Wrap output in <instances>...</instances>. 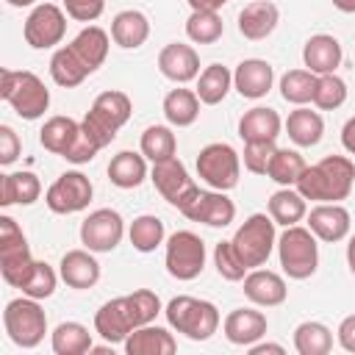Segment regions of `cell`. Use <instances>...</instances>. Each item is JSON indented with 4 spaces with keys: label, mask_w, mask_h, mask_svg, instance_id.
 Returning <instances> with one entry per match:
<instances>
[{
    "label": "cell",
    "mask_w": 355,
    "mask_h": 355,
    "mask_svg": "<svg viewBox=\"0 0 355 355\" xmlns=\"http://www.w3.org/2000/svg\"><path fill=\"white\" fill-rule=\"evenodd\" d=\"M275 83V69L263 58H244L233 72V89L247 100H261Z\"/></svg>",
    "instance_id": "19"
},
{
    "label": "cell",
    "mask_w": 355,
    "mask_h": 355,
    "mask_svg": "<svg viewBox=\"0 0 355 355\" xmlns=\"http://www.w3.org/2000/svg\"><path fill=\"white\" fill-rule=\"evenodd\" d=\"M341 144H344V150L349 155H355V116H349L344 122V128H341Z\"/></svg>",
    "instance_id": "52"
},
{
    "label": "cell",
    "mask_w": 355,
    "mask_h": 355,
    "mask_svg": "<svg viewBox=\"0 0 355 355\" xmlns=\"http://www.w3.org/2000/svg\"><path fill=\"white\" fill-rule=\"evenodd\" d=\"M150 180H153V186L158 189V194H161L169 205H175L178 211H183V208L197 197V191H200V186L189 178L183 161L175 158V155L166 158V161L153 164Z\"/></svg>",
    "instance_id": "12"
},
{
    "label": "cell",
    "mask_w": 355,
    "mask_h": 355,
    "mask_svg": "<svg viewBox=\"0 0 355 355\" xmlns=\"http://www.w3.org/2000/svg\"><path fill=\"white\" fill-rule=\"evenodd\" d=\"M31 266H33V255H31L22 227L11 216H0V275L3 280L19 288Z\"/></svg>",
    "instance_id": "10"
},
{
    "label": "cell",
    "mask_w": 355,
    "mask_h": 355,
    "mask_svg": "<svg viewBox=\"0 0 355 355\" xmlns=\"http://www.w3.org/2000/svg\"><path fill=\"white\" fill-rule=\"evenodd\" d=\"M158 69L172 83H189V80L200 78V55H197V50L191 44L169 42L158 53Z\"/></svg>",
    "instance_id": "18"
},
{
    "label": "cell",
    "mask_w": 355,
    "mask_h": 355,
    "mask_svg": "<svg viewBox=\"0 0 355 355\" xmlns=\"http://www.w3.org/2000/svg\"><path fill=\"white\" fill-rule=\"evenodd\" d=\"M8 6H14V8H28V6H33L36 0H6Z\"/></svg>",
    "instance_id": "57"
},
{
    "label": "cell",
    "mask_w": 355,
    "mask_h": 355,
    "mask_svg": "<svg viewBox=\"0 0 355 355\" xmlns=\"http://www.w3.org/2000/svg\"><path fill=\"white\" fill-rule=\"evenodd\" d=\"M277 258L291 280H305L319 266V244L311 227L288 225L277 239Z\"/></svg>",
    "instance_id": "6"
},
{
    "label": "cell",
    "mask_w": 355,
    "mask_h": 355,
    "mask_svg": "<svg viewBox=\"0 0 355 355\" xmlns=\"http://www.w3.org/2000/svg\"><path fill=\"white\" fill-rule=\"evenodd\" d=\"M347 266H349V272L355 275V236H352L349 244H347Z\"/></svg>",
    "instance_id": "55"
},
{
    "label": "cell",
    "mask_w": 355,
    "mask_h": 355,
    "mask_svg": "<svg viewBox=\"0 0 355 355\" xmlns=\"http://www.w3.org/2000/svg\"><path fill=\"white\" fill-rule=\"evenodd\" d=\"M347 103V83L330 72V75H319L316 78V89H313V105L322 111H336Z\"/></svg>",
    "instance_id": "45"
},
{
    "label": "cell",
    "mask_w": 355,
    "mask_h": 355,
    "mask_svg": "<svg viewBox=\"0 0 355 355\" xmlns=\"http://www.w3.org/2000/svg\"><path fill=\"white\" fill-rule=\"evenodd\" d=\"M92 194H94L92 180L83 172L72 169V172L58 175L50 183V189L44 191V202L53 214H78V211L89 208Z\"/></svg>",
    "instance_id": "13"
},
{
    "label": "cell",
    "mask_w": 355,
    "mask_h": 355,
    "mask_svg": "<svg viewBox=\"0 0 355 355\" xmlns=\"http://www.w3.org/2000/svg\"><path fill=\"white\" fill-rule=\"evenodd\" d=\"M19 150H22V144H19V136L14 133V128L0 125V164L11 166L19 158Z\"/></svg>",
    "instance_id": "50"
},
{
    "label": "cell",
    "mask_w": 355,
    "mask_h": 355,
    "mask_svg": "<svg viewBox=\"0 0 355 355\" xmlns=\"http://www.w3.org/2000/svg\"><path fill=\"white\" fill-rule=\"evenodd\" d=\"M50 347L55 355H83L92 352V333L86 324L80 322H61L53 336H50Z\"/></svg>",
    "instance_id": "36"
},
{
    "label": "cell",
    "mask_w": 355,
    "mask_h": 355,
    "mask_svg": "<svg viewBox=\"0 0 355 355\" xmlns=\"http://www.w3.org/2000/svg\"><path fill=\"white\" fill-rule=\"evenodd\" d=\"M100 153V144L83 130V125H80V133L75 136V141H72V147L64 153V158L69 161V164H89L94 155Z\"/></svg>",
    "instance_id": "48"
},
{
    "label": "cell",
    "mask_w": 355,
    "mask_h": 355,
    "mask_svg": "<svg viewBox=\"0 0 355 355\" xmlns=\"http://www.w3.org/2000/svg\"><path fill=\"white\" fill-rule=\"evenodd\" d=\"M280 22V11L272 0H252L239 11V33L250 42L266 39Z\"/></svg>",
    "instance_id": "22"
},
{
    "label": "cell",
    "mask_w": 355,
    "mask_h": 355,
    "mask_svg": "<svg viewBox=\"0 0 355 355\" xmlns=\"http://www.w3.org/2000/svg\"><path fill=\"white\" fill-rule=\"evenodd\" d=\"M3 327L8 333V338L22 347V349H33L44 341L47 333V313L42 311L39 300L33 297H17L6 305L3 311Z\"/></svg>",
    "instance_id": "7"
},
{
    "label": "cell",
    "mask_w": 355,
    "mask_h": 355,
    "mask_svg": "<svg viewBox=\"0 0 355 355\" xmlns=\"http://www.w3.org/2000/svg\"><path fill=\"white\" fill-rule=\"evenodd\" d=\"M308 227L322 241H341L352 227V216L341 202H319L308 211Z\"/></svg>",
    "instance_id": "17"
},
{
    "label": "cell",
    "mask_w": 355,
    "mask_h": 355,
    "mask_svg": "<svg viewBox=\"0 0 355 355\" xmlns=\"http://www.w3.org/2000/svg\"><path fill=\"white\" fill-rule=\"evenodd\" d=\"M316 78L311 69H288L283 78H280V97L286 103H294V105H305V103H313V89H316Z\"/></svg>",
    "instance_id": "42"
},
{
    "label": "cell",
    "mask_w": 355,
    "mask_h": 355,
    "mask_svg": "<svg viewBox=\"0 0 355 355\" xmlns=\"http://www.w3.org/2000/svg\"><path fill=\"white\" fill-rule=\"evenodd\" d=\"M266 316L255 308H236L225 316L222 322V330H225V338L236 347H250L255 341H261L266 336Z\"/></svg>",
    "instance_id": "20"
},
{
    "label": "cell",
    "mask_w": 355,
    "mask_h": 355,
    "mask_svg": "<svg viewBox=\"0 0 355 355\" xmlns=\"http://www.w3.org/2000/svg\"><path fill=\"white\" fill-rule=\"evenodd\" d=\"M233 247L239 252V258L244 261L247 269H258L269 261L272 250L277 247V236H275V219L266 214H252L241 222V227L233 233Z\"/></svg>",
    "instance_id": "8"
},
{
    "label": "cell",
    "mask_w": 355,
    "mask_h": 355,
    "mask_svg": "<svg viewBox=\"0 0 355 355\" xmlns=\"http://www.w3.org/2000/svg\"><path fill=\"white\" fill-rule=\"evenodd\" d=\"M139 147H141V155L147 161L158 164V161H166V158H172L178 153V139H175L169 125H150L141 133Z\"/></svg>",
    "instance_id": "39"
},
{
    "label": "cell",
    "mask_w": 355,
    "mask_h": 355,
    "mask_svg": "<svg viewBox=\"0 0 355 355\" xmlns=\"http://www.w3.org/2000/svg\"><path fill=\"white\" fill-rule=\"evenodd\" d=\"M280 128L283 119L269 105H255L244 111V116L239 119V136L244 141H275L280 136Z\"/></svg>",
    "instance_id": "26"
},
{
    "label": "cell",
    "mask_w": 355,
    "mask_h": 355,
    "mask_svg": "<svg viewBox=\"0 0 355 355\" xmlns=\"http://www.w3.org/2000/svg\"><path fill=\"white\" fill-rule=\"evenodd\" d=\"M305 158L297 153V150H288V147H277L275 150V155H272V161H269V169H266V175L275 180V183H280V186H297V180H300V175L305 172Z\"/></svg>",
    "instance_id": "41"
},
{
    "label": "cell",
    "mask_w": 355,
    "mask_h": 355,
    "mask_svg": "<svg viewBox=\"0 0 355 355\" xmlns=\"http://www.w3.org/2000/svg\"><path fill=\"white\" fill-rule=\"evenodd\" d=\"M164 313H166L169 327L183 333L191 341H208L219 330V311L208 300L180 294V297H172L166 302Z\"/></svg>",
    "instance_id": "4"
},
{
    "label": "cell",
    "mask_w": 355,
    "mask_h": 355,
    "mask_svg": "<svg viewBox=\"0 0 355 355\" xmlns=\"http://www.w3.org/2000/svg\"><path fill=\"white\" fill-rule=\"evenodd\" d=\"M69 47L89 72H97L108 58V33L100 25H89L69 42Z\"/></svg>",
    "instance_id": "29"
},
{
    "label": "cell",
    "mask_w": 355,
    "mask_h": 355,
    "mask_svg": "<svg viewBox=\"0 0 355 355\" xmlns=\"http://www.w3.org/2000/svg\"><path fill=\"white\" fill-rule=\"evenodd\" d=\"M336 336H338L341 349L355 352V313H349V316H344V319H341V324H338Z\"/></svg>",
    "instance_id": "51"
},
{
    "label": "cell",
    "mask_w": 355,
    "mask_h": 355,
    "mask_svg": "<svg viewBox=\"0 0 355 355\" xmlns=\"http://www.w3.org/2000/svg\"><path fill=\"white\" fill-rule=\"evenodd\" d=\"M197 175L205 186L216 191H230L239 186L241 155L227 141H211L197 155Z\"/></svg>",
    "instance_id": "9"
},
{
    "label": "cell",
    "mask_w": 355,
    "mask_h": 355,
    "mask_svg": "<svg viewBox=\"0 0 355 355\" xmlns=\"http://www.w3.org/2000/svg\"><path fill=\"white\" fill-rule=\"evenodd\" d=\"M294 349L300 355H327L333 349V333L322 322H302L294 330Z\"/></svg>",
    "instance_id": "38"
},
{
    "label": "cell",
    "mask_w": 355,
    "mask_h": 355,
    "mask_svg": "<svg viewBox=\"0 0 355 355\" xmlns=\"http://www.w3.org/2000/svg\"><path fill=\"white\" fill-rule=\"evenodd\" d=\"M227 0H189L191 11H219Z\"/></svg>",
    "instance_id": "54"
},
{
    "label": "cell",
    "mask_w": 355,
    "mask_h": 355,
    "mask_svg": "<svg viewBox=\"0 0 355 355\" xmlns=\"http://www.w3.org/2000/svg\"><path fill=\"white\" fill-rule=\"evenodd\" d=\"M161 313V300L155 291L150 288H139L133 294L108 300L100 305V311L94 313V333L105 341V344H125V338L141 327L155 322V316Z\"/></svg>",
    "instance_id": "1"
},
{
    "label": "cell",
    "mask_w": 355,
    "mask_h": 355,
    "mask_svg": "<svg viewBox=\"0 0 355 355\" xmlns=\"http://www.w3.org/2000/svg\"><path fill=\"white\" fill-rule=\"evenodd\" d=\"M42 194V183L33 172H6L0 175V205H33Z\"/></svg>",
    "instance_id": "27"
},
{
    "label": "cell",
    "mask_w": 355,
    "mask_h": 355,
    "mask_svg": "<svg viewBox=\"0 0 355 355\" xmlns=\"http://www.w3.org/2000/svg\"><path fill=\"white\" fill-rule=\"evenodd\" d=\"M214 263H216L219 277H225V280H230V283L244 280V275L250 272V269L244 266V261L239 258L233 241H219V244L214 247Z\"/></svg>",
    "instance_id": "46"
},
{
    "label": "cell",
    "mask_w": 355,
    "mask_h": 355,
    "mask_svg": "<svg viewBox=\"0 0 355 355\" xmlns=\"http://www.w3.org/2000/svg\"><path fill=\"white\" fill-rule=\"evenodd\" d=\"M147 36H150V19L136 8H125L111 19V39L125 50L141 47Z\"/></svg>",
    "instance_id": "28"
},
{
    "label": "cell",
    "mask_w": 355,
    "mask_h": 355,
    "mask_svg": "<svg viewBox=\"0 0 355 355\" xmlns=\"http://www.w3.org/2000/svg\"><path fill=\"white\" fill-rule=\"evenodd\" d=\"M338 11H344V14H355V0H330Z\"/></svg>",
    "instance_id": "56"
},
{
    "label": "cell",
    "mask_w": 355,
    "mask_h": 355,
    "mask_svg": "<svg viewBox=\"0 0 355 355\" xmlns=\"http://www.w3.org/2000/svg\"><path fill=\"white\" fill-rule=\"evenodd\" d=\"M58 275L69 288H92L100 280V263L92 250H69L58 263Z\"/></svg>",
    "instance_id": "23"
},
{
    "label": "cell",
    "mask_w": 355,
    "mask_h": 355,
    "mask_svg": "<svg viewBox=\"0 0 355 355\" xmlns=\"http://www.w3.org/2000/svg\"><path fill=\"white\" fill-rule=\"evenodd\" d=\"M64 8L78 22H94L103 14L105 0H64Z\"/></svg>",
    "instance_id": "49"
},
{
    "label": "cell",
    "mask_w": 355,
    "mask_h": 355,
    "mask_svg": "<svg viewBox=\"0 0 355 355\" xmlns=\"http://www.w3.org/2000/svg\"><path fill=\"white\" fill-rule=\"evenodd\" d=\"M225 33V22L216 11H191L186 19V36L194 44H214Z\"/></svg>",
    "instance_id": "43"
},
{
    "label": "cell",
    "mask_w": 355,
    "mask_h": 355,
    "mask_svg": "<svg viewBox=\"0 0 355 355\" xmlns=\"http://www.w3.org/2000/svg\"><path fill=\"white\" fill-rule=\"evenodd\" d=\"M0 97L14 108L17 116L33 122L50 108V89L31 69H3L0 72Z\"/></svg>",
    "instance_id": "3"
},
{
    "label": "cell",
    "mask_w": 355,
    "mask_h": 355,
    "mask_svg": "<svg viewBox=\"0 0 355 355\" xmlns=\"http://www.w3.org/2000/svg\"><path fill=\"white\" fill-rule=\"evenodd\" d=\"M275 150V141H244V169L252 175H266Z\"/></svg>",
    "instance_id": "47"
},
{
    "label": "cell",
    "mask_w": 355,
    "mask_h": 355,
    "mask_svg": "<svg viewBox=\"0 0 355 355\" xmlns=\"http://www.w3.org/2000/svg\"><path fill=\"white\" fill-rule=\"evenodd\" d=\"M269 216L275 219V225H297L302 216H308V205H305V197L291 189V186H283L277 189L272 197H269Z\"/></svg>",
    "instance_id": "35"
},
{
    "label": "cell",
    "mask_w": 355,
    "mask_h": 355,
    "mask_svg": "<svg viewBox=\"0 0 355 355\" xmlns=\"http://www.w3.org/2000/svg\"><path fill=\"white\" fill-rule=\"evenodd\" d=\"M147 178V158L133 150H122L108 164V180L116 189H136Z\"/></svg>",
    "instance_id": "30"
},
{
    "label": "cell",
    "mask_w": 355,
    "mask_h": 355,
    "mask_svg": "<svg viewBox=\"0 0 355 355\" xmlns=\"http://www.w3.org/2000/svg\"><path fill=\"white\" fill-rule=\"evenodd\" d=\"M78 133H80V122H75L72 116H50L39 130V141L47 153L64 158V153L72 147Z\"/></svg>",
    "instance_id": "34"
},
{
    "label": "cell",
    "mask_w": 355,
    "mask_h": 355,
    "mask_svg": "<svg viewBox=\"0 0 355 355\" xmlns=\"http://www.w3.org/2000/svg\"><path fill=\"white\" fill-rule=\"evenodd\" d=\"M233 89V72L225 64H208L197 78V97L202 105H219Z\"/></svg>",
    "instance_id": "32"
},
{
    "label": "cell",
    "mask_w": 355,
    "mask_h": 355,
    "mask_svg": "<svg viewBox=\"0 0 355 355\" xmlns=\"http://www.w3.org/2000/svg\"><path fill=\"white\" fill-rule=\"evenodd\" d=\"M164 116L172 128H189L200 116V97L191 89H172L164 97Z\"/></svg>",
    "instance_id": "33"
},
{
    "label": "cell",
    "mask_w": 355,
    "mask_h": 355,
    "mask_svg": "<svg viewBox=\"0 0 355 355\" xmlns=\"http://www.w3.org/2000/svg\"><path fill=\"white\" fill-rule=\"evenodd\" d=\"M164 236H166L164 222L158 216H153V214L136 216L130 222V227H128V239H130L133 250H139V252H153L155 247L164 244Z\"/></svg>",
    "instance_id": "40"
},
{
    "label": "cell",
    "mask_w": 355,
    "mask_h": 355,
    "mask_svg": "<svg viewBox=\"0 0 355 355\" xmlns=\"http://www.w3.org/2000/svg\"><path fill=\"white\" fill-rule=\"evenodd\" d=\"M355 186V164L347 155H324L297 180V191L313 202H341L352 194Z\"/></svg>",
    "instance_id": "2"
},
{
    "label": "cell",
    "mask_w": 355,
    "mask_h": 355,
    "mask_svg": "<svg viewBox=\"0 0 355 355\" xmlns=\"http://www.w3.org/2000/svg\"><path fill=\"white\" fill-rule=\"evenodd\" d=\"M125 236V219L114 208H97L80 222V244L92 252H111Z\"/></svg>",
    "instance_id": "14"
},
{
    "label": "cell",
    "mask_w": 355,
    "mask_h": 355,
    "mask_svg": "<svg viewBox=\"0 0 355 355\" xmlns=\"http://www.w3.org/2000/svg\"><path fill=\"white\" fill-rule=\"evenodd\" d=\"M89 75H92V72L80 64V58L72 53L69 44H67V47H58V50L53 53V58H50V78H53L58 86H64V89L80 86Z\"/></svg>",
    "instance_id": "37"
},
{
    "label": "cell",
    "mask_w": 355,
    "mask_h": 355,
    "mask_svg": "<svg viewBox=\"0 0 355 355\" xmlns=\"http://www.w3.org/2000/svg\"><path fill=\"white\" fill-rule=\"evenodd\" d=\"M250 349V355H263V352H277V355H283L286 349H283V344H269V341H255V344H250L247 347Z\"/></svg>",
    "instance_id": "53"
},
{
    "label": "cell",
    "mask_w": 355,
    "mask_h": 355,
    "mask_svg": "<svg viewBox=\"0 0 355 355\" xmlns=\"http://www.w3.org/2000/svg\"><path fill=\"white\" fill-rule=\"evenodd\" d=\"M22 33H25V42L33 50L55 47V44H61V39L67 33V17L55 3H39L28 14Z\"/></svg>",
    "instance_id": "15"
},
{
    "label": "cell",
    "mask_w": 355,
    "mask_h": 355,
    "mask_svg": "<svg viewBox=\"0 0 355 355\" xmlns=\"http://www.w3.org/2000/svg\"><path fill=\"white\" fill-rule=\"evenodd\" d=\"M130 114H133V103H130V97L125 94V92H116V89H108V92H103V94H97L94 97V103H92V108L86 111V116H83V130L100 144V150L103 147H108L111 141H114V136L119 133V128L130 119Z\"/></svg>",
    "instance_id": "5"
},
{
    "label": "cell",
    "mask_w": 355,
    "mask_h": 355,
    "mask_svg": "<svg viewBox=\"0 0 355 355\" xmlns=\"http://www.w3.org/2000/svg\"><path fill=\"white\" fill-rule=\"evenodd\" d=\"M58 277H61V275H55V272H53V266H50L47 261H33V266L28 269L25 280L19 283V288H22V294H25V297L47 300V297H53Z\"/></svg>",
    "instance_id": "44"
},
{
    "label": "cell",
    "mask_w": 355,
    "mask_h": 355,
    "mask_svg": "<svg viewBox=\"0 0 355 355\" xmlns=\"http://www.w3.org/2000/svg\"><path fill=\"white\" fill-rule=\"evenodd\" d=\"M186 219H191V222H202V225H208V227H227L230 222H233V216H236V205H233V200L225 194V191H216V189H211V191H197V197L180 211Z\"/></svg>",
    "instance_id": "16"
},
{
    "label": "cell",
    "mask_w": 355,
    "mask_h": 355,
    "mask_svg": "<svg viewBox=\"0 0 355 355\" xmlns=\"http://www.w3.org/2000/svg\"><path fill=\"white\" fill-rule=\"evenodd\" d=\"M286 133L288 139L297 144V147H313L322 141V133H324V122L319 116V111H311L305 105L294 108L286 119Z\"/></svg>",
    "instance_id": "31"
},
{
    "label": "cell",
    "mask_w": 355,
    "mask_h": 355,
    "mask_svg": "<svg viewBox=\"0 0 355 355\" xmlns=\"http://www.w3.org/2000/svg\"><path fill=\"white\" fill-rule=\"evenodd\" d=\"M166 272L175 280H194L205 269V241L191 230H175L166 239V255H164Z\"/></svg>",
    "instance_id": "11"
},
{
    "label": "cell",
    "mask_w": 355,
    "mask_h": 355,
    "mask_svg": "<svg viewBox=\"0 0 355 355\" xmlns=\"http://www.w3.org/2000/svg\"><path fill=\"white\" fill-rule=\"evenodd\" d=\"M122 347H125L128 355H172L178 349V341L166 327H158V324L150 322V324L136 327L125 338Z\"/></svg>",
    "instance_id": "25"
},
{
    "label": "cell",
    "mask_w": 355,
    "mask_h": 355,
    "mask_svg": "<svg viewBox=\"0 0 355 355\" xmlns=\"http://www.w3.org/2000/svg\"><path fill=\"white\" fill-rule=\"evenodd\" d=\"M244 294H247L250 302H255L261 308H275V305H283L286 302L288 288H286V280L277 272L250 269L244 275Z\"/></svg>",
    "instance_id": "21"
},
{
    "label": "cell",
    "mask_w": 355,
    "mask_h": 355,
    "mask_svg": "<svg viewBox=\"0 0 355 355\" xmlns=\"http://www.w3.org/2000/svg\"><path fill=\"white\" fill-rule=\"evenodd\" d=\"M341 42L330 33H316L302 47V61L313 75H330L341 64Z\"/></svg>",
    "instance_id": "24"
}]
</instances>
